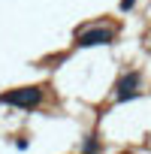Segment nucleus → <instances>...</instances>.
<instances>
[{
    "label": "nucleus",
    "mask_w": 151,
    "mask_h": 154,
    "mask_svg": "<svg viewBox=\"0 0 151 154\" xmlns=\"http://www.w3.org/2000/svg\"><path fill=\"white\" fill-rule=\"evenodd\" d=\"M82 154H100V136H97V133H88V136H85Z\"/></svg>",
    "instance_id": "20e7f679"
},
{
    "label": "nucleus",
    "mask_w": 151,
    "mask_h": 154,
    "mask_svg": "<svg viewBox=\"0 0 151 154\" xmlns=\"http://www.w3.org/2000/svg\"><path fill=\"white\" fill-rule=\"evenodd\" d=\"M133 3H136V0H121V12H130V9H133Z\"/></svg>",
    "instance_id": "39448f33"
},
{
    "label": "nucleus",
    "mask_w": 151,
    "mask_h": 154,
    "mask_svg": "<svg viewBox=\"0 0 151 154\" xmlns=\"http://www.w3.org/2000/svg\"><path fill=\"white\" fill-rule=\"evenodd\" d=\"M112 39H115L112 27H85V30H79V36H76V45H82V48H88V45H109Z\"/></svg>",
    "instance_id": "7ed1b4c3"
},
{
    "label": "nucleus",
    "mask_w": 151,
    "mask_h": 154,
    "mask_svg": "<svg viewBox=\"0 0 151 154\" xmlns=\"http://www.w3.org/2000/svg\"><path fill=\"white\" fill-rule=\"evenodd\" d=\"M139 85H142L139 69H130V72L118 75V82H115V100L121 103V100H133V97H139Z\"/></svg>",
    "instance_id": "f03ea898"
},
{
    "label": "nucleus",
    "mask_w": 151,
    "mask_h": 154,
    "mask_svg": "<svg viewBox=\"0 0 151 154\" xmlns=\"http://www.w3.org/2000/svg\"><path fill=\"white\" fill-rule=\"evenodd\" d=\"M124 154H130V151H124Z\"/></svg>",
    "instance_id": "423d86ee"
},
{
    "label": "nucleus",
    "mask_w": 151,
    "mask_h": 154,
    "mask_svg": "<svg viewBox=\"0 0 151 154\" xmlns=\"http://www.w3.org/2000/svg\"><path fill=\"white\" fill-rule=\"evenodd\" d=\"M45 97V88L39 85H27V88H12L6 94H0V103L6 106H18V109H36Z\"/></svg>",
    "instance_id": "f257e3e1"
}]
</instances>
